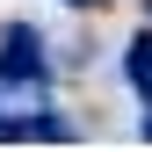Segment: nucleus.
Returning <instances> with one entry per match:
<instances>
[{
  "label": "nucleus",
  "mask_w": 152,
  "mask_h": 152,
  "mask_svg": "<svg viewBox=\"0 0 152 152\" xmlns=\"http://www.w3.org/2000/svg\"><path fill=\"white\" fill-rule=\"evenodd\" d=\"M123 80L138 87V94H145V109H152V36H145V29L130 36V51H123Z\"/></svg>",
  "instance_id": "f257e3e1"
},
{
  "label": "nucleus",
  "mask_w": 152,
  "mask_h": 152,
  "mask_svg": "<svg viewBox=\"0 0 152 152\" xmlns=\"http://www.w3.org/2000/svg\"><path fill=\"white\" fill-rule=\"evenodd\" d=\"M138 130H145V138H152V109H145V123H138Z\"/></svg>",
  "instance_id": "f03ea898"
},
{
  "label": "nucleus",
  "mask_w": 152,
  "mask_h": 152,
  "mask_svg": "<svg viewBox=\"0 0 152 152\" xmlns=\"http://www.w3.org/2000/svg\"><path fill=\"white\" fill-rule=\"evenodd\" d=\"M65 7H87V0H65Z\"/></svg>",
  "instance_id": "7ed1b4c3"
}]
</instances>
